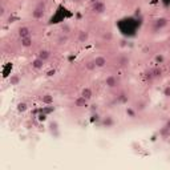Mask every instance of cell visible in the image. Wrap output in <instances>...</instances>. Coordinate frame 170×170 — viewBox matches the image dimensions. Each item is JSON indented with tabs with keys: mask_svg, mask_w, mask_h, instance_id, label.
I'll list each match as a JSON object with an SVG mask.
<instances>
[{
	"mask_svg": "<svg viewBox=\"0 0 170 170\" xmlns=\"http://www.w3.org/2000/svg\"><path fill=\"white\" fill-rule=\"evenodd\" d=\"M44 12H45V3H44V1H40V3L36 6V8L32 11V18L41 19L44 16Z\"/></svg>",
	"mask_w": 170,
	"mask_h": 170,
	"instance_id": "cell-1",
	"label": "cell"
},
{
	"mask_svg": "<svg viewBox=\"0 0 170 170\" xmlns=\"http://www.w3.org/2000/svg\"><path fill=\"white\" fill-rule=\"evenodd\" d=\"M105 3L104 1H96V3H93V8H92V11L95 12V13H102V12H105Z\"/></svg>",
	"mask_w": 170,
	"mask_h": 170,
	"instance_id": "cell-2",
	"label": "cell"
},
{
	"mask_svg": "<svg viewBox=\"0 0 170 170\" xmlns=\"http://www.w3.org/2000/svg\"><path fill=\"white\" fill-rule=\"evenodd\" d=\"M105 85H107L108 88H114L116 85H117V77H116V76H108V77L105 78Z\"/></svg>",
	"mask_w": 170,
	"mask_h": 170,
	"instance_id": "cell-3",
	"label": "cell"
},
{
	"mask_svg": "<svg viewBox=\"0 0 170 170\" xmlns=\"http://www.w3.org/2000/svg\"><path fill=\"white\" fill-rule=\"evenodd\" d=\"M93 61H95L97 68H104V66L107 65V57H104V56H97Z\"/></svg>",
	"mask_w": 170,
	"mask_h": 170,
	"instance_id": "cell-4",
	"label": "cell"
},
{
	"mask_svg": "<svg viewBox=\"0 0 170 170\" xmlns=\"http://www.w3.org/2000/svg\"><path fill=\"white\" fill-rule=\"evenodd\" d=\"M88 105V100L85 97H83V96H80V97H77L75 100V107L77 108H84Z\"/></svg>",
	"mask_w": 170,
	"mask_h": 170,
	"instance_id": "cell-5",
	"label": "cell"
},
{
	"mask_svg": "<svg viewBox=\"0 0 170 170\" xmlns=\"http://www.w3.org/2000/svg\"><path fill=\"white\" fill-rule=\"evenodd\" d=\"M28 36H31L29 27H21V28H19V37L24 39V37H28Z\"/></svg>",
	"mask_w": 170,
	"mask_h": 170,
	"instance_id": "cell-6",
	"label": "cell"
},
{
	"mask_svg": "<svg viewBox=\"0 0 170 170\" xmlns=\"http://www.w3.org/2000/svg\"><path fill=\"white\" fill-rule=\"evenodd\" d=\"M167 25V20L165 18H159V19H157L156 21H154V28L156 29H161V28H164V27H166Z\"/></svg>",
	"mask_w": 170,
	"mask_h": 170,
	"instance_id": "cell-7",
	"label": "cell"
},
{
	"mask_svg": "<svg viewBox=\"0 0 170 170\" xmlns=\"http://www.w3.org/2000/svg\"><path fill=\"white\" fill-rule=\"evenodd\" d=\"M44 63H45V61L41 60L40 57H36L35 60L32 61V68H35V69H43Z\"/></svg>",
	"mask_w": 170,
	"mask_h": 170,
	"instance_id": "cell-8",
	"label": "cell"
},
{
	"mask_svg": "<svg viewBox=\"0 0 170 170\" xmlns=\"http://www.w3.org/2000/svg\"><path fill=\"white\" fill-rule=\"evenodd\" d=\"M88 39H89V33L87 31H80L78 32V36H77V40L80 43H87Z\"/></svg>",
	"mask_w": 170,
	"mask_h": 170,
	"instance_id": "cell-9",
	"label": "cell"
},
{
	"mask_svg": "<svg viewBox=\"0 0 170 170\" xmlns=\"http://www.w3.org/2000/svg\"><path fill=\"white\" fill-rule=\"evenodd\" d=\"M37 57H40L41 60L47 61L49 57H51V53H49V51H45V49H41L40 52L37 53Z\"/></svg>",
	"mask_w": 170,
	"mask_h": 170,
	"instance_id": "cell-10",
	"label": "cell"
},
{
	"mask_svg": "<svg viewBox=\"0 0 170 170\" xmlns=\"http://www.w3.org/2000/svg\"><path fill=\"white\" fill-rule=\"evenodd\" d=\"M81 96L85 97L87 100H90V98H92V89H90V88H84L83 92H81Z\"/></svg>",
	"mask_w": 170,
	"mask_h": 170,
	"instance_id": "cell-11",
	"label": "cell"
},
{
	"mask_svg": "<svg viewBox=\"0 0 170 170\" xmlns=\"http://www.w3.org/2000/svg\"><path fill=\"white\" fill-rule=\"evenodd\" d=\"M41 101H43V104L51 105V104H53V97L51 95H44L43 97H41Z\"/></svg>",
	"mask_w": 170,
	"mask_h": 170,
	"instance_id": "cell-12",
	"label": "cell"
},
{
	"mask_svg": "<svg viewBox=\"0 0 170 170\" xmlns=\"http://www.w3.org/2000/svg\"><path fill=\"white\" fill-rule=\"evenodd\" d=\"M31 45H32V37L31 36L21 39V47H24V48H29Z\"/></svg>",
	"mask_w": 170,
	"mask_h": 170,
	"instance_id": "cell-13",
	"label": "cell"
},
{
	"mask_svg": "<svg viewBox=\"0 0 170 170\" xmlns=\"http://www.w3.org/2000/svg\"><path fill=\"white\" fill-rule=\"evenodd\" d=\"M118 64H120L121 68H126V66L129 65V59H128L126 56H122V57L120 59V61H118Z\"/></svg>",
	"mask_w": 170,
	"mask_h": 170,
	"instance_id": "cell-14",
	"label": "cell"
},
{
	"mask_svg": "<svg viewBox=\"0 0 170 170\" xmlns=\"http://www.w3.org/2000/svg\"><path fill=\"white\" fill-rule=\"evenodd\" d=\"M19 83H20V77H19L18 75H12L11 77H9V84H11V85H18Z\"/></svg>",
	"mask_w": 170,
	"mask_h": 170,
	"instance_id": "cell-15",
	"label": "cell"
},
{
	"mask_svg": "<svg viewBox=\"0 0 170 170\" xmlns=\"http://www.w3.org/2000/svg\"><path fill=\"white\" fill-rule=\"evenodd\" d=\"M152 75L154 78H158L162 76V69H159V68H154V69H152Z\"/></svg>",
	"mask_w": 170,
	"mask_h": 170,
	"instance_id": "cell-16",
	"label": "cell"
},
{
	"mask_svg": "<svg viewBox=\"0 0 170 170\" xmlns=\"http://www.w3.org/2000/svg\"><path fill=\"white\" fill-rule=\"evenodd\" d=\"M27 109H28V105H27L25 102H19L18 104V112L23 113V112H25Z\"/></svg>",
	"mask_w": 170,
	"mask_h": 170,
	"instance_id": "cell-17",
	"label": "cell"
},
{
	"mask_svg": "<svg viewBox=\"0 0 170 170\" xmlns=\"http://www.w3.org/2000/svg\"><path fill=\"white\" fill-rule=\"evenodd\" d=\"M85 68H87L88 71H93V69H96L97 66H96V64H95V61H88L87 64H85Z\"/></svg>",
	"mask_w": 170,
	"mask_h": 170,
	"instance_id": "cell-18",
	"label": "cell"
},
{
	"mask_svg": "<svg viewBox=\"0 0 170 170\" xmlns=\"http://www.w3.org/2000/svg\"><path fill=\"white\" fill-rule=\"evenodd\" d=\"M102 124H104L105 126H108V128H109V126H112V125H113V120H112V118H110V117H107V118H104V121H102Z\"/></svg>",
	"mask_w": 170,
	"mask_h": 170,
	"instance_id": "cell-19",
	"label": "cell"
},
{
	"mask_svg": "<svg viewBox=\"0 0 170 170\" xmlns=\"http://www.w3.org/2000/svg\"><path fill=\"white\" fill-rule=\"evenodd\" d=\"M164 96L165 97H170V85L164 89Z\"/></svg>",
	"mask_w": 170,
	"mask_h": 170,
	"instance_id": "cell-20",
	"label": "cell"
},
{
	"mask_svg": "<svg viewBox=\"0 0 170 170\" xmlns=\"http://www.w3.org/2000/svg\"><path fill=\"white\" fill-rule=\"evenodd\" d=\"M61 29H63L64 33H69V32H71V28H69L68 25H66V24H64V25L61 27Z\"/></svg>",
	"mask_w": 170,
	"mask_h": 170,
	"instance_id": "cell-21",
	"label": "cell"
},
{
	"mask_svg": "<svg viewBox=\"0 0 170 170\" xmlns=\"http://www.w3.org/2000/svg\"><path fill=\"white\" fill-rule=\"evenodd\" d=\"M154 60H156V63H159V64H161L162 61H164V56H162V55H157Z\"/></svg>",
	"mask_w": 170,
	"mask_h": 170,
	"instance_id": "cell-22",
	"label": "cell"
},
{
	"mask_svg": "<svg viewBox=\"0 0 170 170\" xmlns=\"http://www.w3.org/2000/svg\"><path fill=\"white\" fill-rule=\"evenodd\" d=\"M137 109H138V110H144L145 109V102H138V104H137Z\"/></svg>",
	"mask_w": 170,
	"mask_h": 170,
	"instance_id": "cell-23",
	"label": "cell"
},
{
	"mask_svg": "<svg viewBox=\"0 0 170 170\" xmlns=\"http://www.w3.org/2000/svg\"><path fill=\"white\" fill-rule=\"evenodd\" d=\"M102 37L107 39V40H110V39H112V33H110V32H107V33H104V35H102Z\"/></svg>",
	"mask_w": 170,
	"mask_h": 170,
	"instance_id": "cell-24",
	"label": "cell"
},
{
	"mask_svg": "<svg viewBox=\"0 0 170 170\" xmlns=\"http://www.w3.org/2000/svg\"><path fill=\"white\" fill-rule=\"evenodd\" d=\"M4 13H6V8H4V6H0V16H3Z\"/></svg>",
	"mask_w": 170,
	"mask_h": 170,
	"instance_id": "cell-25",
	"label": "cell"
},
{
	"mask_svg": "<svg viewBox=\"0 0 170 170\" xmlns=\"http://www.w3.org/2000/svg\"><path fill=\"white\" fill-rule=\"evenodd\" d=\"M126 113L130 116V117H134V112H133L132 109H128V110H126Z\"/></svg>",
	"mask_w": 170,
	"mask_h": 170,
	"instance_id": "cell-26",
	"label": "cell"
},
{
	"mask_svg": "<svg viewBox=\"0 0 170 170\" xmlns=\"http://www.w3.org/2000/svg\"><path fill=\"white\" fill-rule=\"evenodd\" d=\"M65 41H66V37H60V39H59V43H60V44H64Z\"/></svg>",
	"mask_w": 170,
	"mask_h": 170,
	"instance_id": "cell-27",
	"label": "cell"
},
{
	"mask_svg": "<svg viewBox=\"0 0 170 170\" xmlns=\"http://www.w3.org/2000/svg\"><path fill=\"white\" fill-rule=\"evenodd\" d=\"M166 128H167V129L170 130V121H167V124H166Z\"/></svg>",
	"mask_w": 170,
	"mask_h": 170,
	"instance_id": "cell-28",
	"label": "cell"
},
{
	"mask_svg": "<svg viewBox=\"0 0 170 170\" xmlns=\"http://www.w3.org/2000/svg\"><path fill=\"white\" fill-rule=\"evenodd\" d=\"M96 1H98V0H90V3H92V4H93V3H96Z\"/></svg>",
	"mask_w": 170,
	"mask_h": 170,
	"instance_id": "cell-29",
	"label": "cell"
},
{
	"mask_svg": "<svg viewBox=\"0 0 170 170\" xmlns=\"http://www.w3.org/2000/svg\"><path fill=\"white\" fill-rule=\"evenodd\" d=\"M73 1H76V3H78V1H81V0H73Z\"/></svg>",
	"mask_w": 170,
	"mask_h": 170,
	"instance_id": "cell-30",
	"label": "cell"
}]
</instances>
